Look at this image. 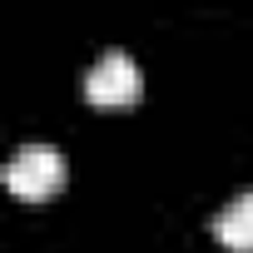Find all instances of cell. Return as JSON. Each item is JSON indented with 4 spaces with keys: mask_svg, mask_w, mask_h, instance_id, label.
Here are the masks:
<instances>
[{
    "mask_svg": "<svg viewBox=\"0 0 253 253\" xmlns=\"http://www.w3.org/2000/svg\"><path fill=\"white\" fill-rule=\"evenodd\" d=\"M5 189L15 194V199H25V204H45V199H55L60 189H65V159L50 149V144H30V149H20L10 164H5Z\"/></svg>",
    "mask_w": 253,
    "mask_h": 253,
    "instance_id": "1",
    "label": "cell"
},
{
    "mask_svg": "<svg viewBox=\"0 0 253 253\" xmlns=\"http://www.w3.org/2000/svg\"><path fill=\"white\" fill-rule=\"evenodd\" d=\"M139 89H144L139 65L124 55V50H104L89 65V75H84V94H89L94 109H129L139 99Z\"/></svg>",
    "mask_w": 253,
    "mask_h": 253,
    "instance_id": "2",
    "label": "cell"
},
{
    "mask_svg": "<svg viewBox=\"0 0 253 253\" xmlns=\"http://www.w3.org/2000/svg\"><path fill=\"white\" fill-rule=\"evenodd\" d=\"M213 238L233 253H253V194H238L228 209L213 213Z\"/></svg>",
    "mask_w": 253,
    "mask_h": 253,
    "instance_id": "3",
    "label": "cell"
}]
</instances>
